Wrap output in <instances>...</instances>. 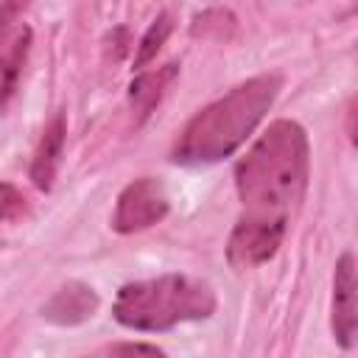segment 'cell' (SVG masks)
Instances as JSON below:
<instances>
[{
    "label": "cell",
    "mask_w": 358,
    "mask_h": 358,
    "mask_svg": "<svg viewBox=\"0 0 358 358\" xmlns=\"http://www.w3.org/2000/svg\"><path fill=\"white\" fill-rule=\"evenodd\" d=\"M168 213V196L162 182L143 176L126 185V190L117 196V207L112 215V227L117 232H140L157 221H162Z\"/></svg>",
    "instance_id": "obj_4"
},
{
    "label": "cell",
    "mask_w": 358,
    "mask_h": 358,
    "mask_svg": "<svg viewBox=\"0 0 358 358\" xmlns=\"http://www.w3.org/2000/svg\"><path fill=\"white\" fill-rule=\"evenodd\" d=\"M62 148H64V117L56 115L45 126L42 140H39L36 154H34V162H31V179L39 190H50V185L56 179L59 159H62Z\"/></svg>",
    "instance_id": "obj_9"
},
{
    "label": "cell",
    "mask_w": 358,
    "mask_h": 358,
    "mask_svg": "<svg viewBox=\"0 0 358 358\" xmlns=\"http://www.w3.org/2000/svg\"><path fill=\"white\" fill-rule=\"evenodd\" d=\"M280 92V76H255L235 87L215 103L204 106L182 131L173 159L176 162H215L229 157L263 120Z\"/></svg>",
    "instance_id": "obj_2"
},
{
    "label": "cell",
    "mask_w": 358,
    "mask_h": 358,
    "mask_svg": "<svg viewBox=\"0 0 358 358\" xmlns=\"http://www.w3.org/2000/svg\"><path fill=\"white\" fill-rule=\"evenodd\" d=\"M98 310V294L84 282H67L62 285L45 305L42 316L56 324H78L90 319Z\"/></svg>",
    "instance_id": "obj_8"
},
{
    "label": "cell",
    "mask_w": 358,
    "mask_h": 358,
    "mask_svg": "<svg viewBox=\"0 0 358 358\" xmlns=\"http://www.w3.org/2000/svg\"><path fill=\"white\" fill-rule=\"evenodd\" d=\"M333 333L341 347H352L355 341V260L352 255H341L333 280Z\"/></svg>",
    "instance_id": "obj_7"
},
{
    "label": "cell",
    "mask_w": 358,
    "mask_h": 358,
    "mask_svg": "<svg viewBox=\"0 0 358 358\" xmlns=\"http://www.w3.org/2000/svg\"><path fill=\"white\" fill-rule=\"evenodd\" d=\"M84 358H165V355L151 344H109Z\"/></svg>",
    "instance_id": "obj_12"
},
{
    "label": "cell",
    "mask_w": 358,
    "mask_h": 358,
    "mask_svg": "<svg viewBox=\"0 0 358 358\" xmlns=\"http://www.w3.org/2000/svg\"><path fill=\"white\" fill-rule=\"evenodd\" d=\"M168 34H171V17L168 14H159L151 22V28L145 31V36L140 39V48H137V56H134V67H145L157 56V50L165 45Z\"/></svg>",
    "instance_id": "obj_11"
},
{
    "label": "cell",
    "mask_w": 358,
    "mask_h": 358,
    "mask_svg": "<svg viewBox=\"0 0 358 358\" xmlns=\"http://www.w3.org/2000/svg\"><path fill=\"white\" fill-rule=\"evenodd\" d=\"M235 185L246 221L285 227L308 185V137L302 126L294 120L271 123L235 165Z\"/></svg>",
    "instance_id": "obj_1"
},
{
    "label": "cell",
    "mask_w": 358,
    "mask_h": 358,
    "mask_svg": "<svg viewBox=\"0 0 358 358\" xmlns=\"http://www.w3.org/2000/svg\"><path fill=\"white\" fill-rule=\"evenodd\" d=\"M31 48V28L20 20V6L0 8V103H6L20 81L25 56Z\"/></svg>",
    "instance_id": "obj_5"
},
{
    "label": "cell",
    "mask_w": 358,
    "mask_h": 358,
    "mask_svg": "<svg viewBox=\"0 0 358 358\" xmlns=\"http://www.w3.org/2000/svg\"><path fill=\"white\" fill-rule=\"evenodd\" d=\"M282 232H285V227H280V224H260V221L241 218L229 235V246H227L229 263L235 268H255V266L266 263L277 252Z\"/></svg>",
    "instance_id": "obj_6"
},
{
    "label": "cell",
    "mask_w": 358,
    "mask_h": 358,
    "mask_svg": "<svg viewBox=\"0 0 358 358\" xmlns=\"http://www.w3.org/2000/svg\"><path fill=\"white\" fill-rule=\"evenodd\" d=\"M22 210H25L22 193H20L14 185L0 182V221H11V218H17Z\"/></svg>",
    "instance_id": "obj_13"
},
{
    "label": "cell",
    "mask_w": 358,
    "mask_h": 358,
    "mask_svg": "<svg viewBox=\"0 0 358 358\" xmlns=\"http://www.w3.org/2000/svg\"><path fill=\"white\" fill-rule=\"evenodd\" d=\"M176 70H179V67L171 62V64L157 67V70H151V73H143V76H137V78L131 81V87H129V103H131V109L137 112L140 120L148 117V115L154 112V106L162 101V92H165V87L173 81Z\"/></svg>",
    "instance_id": "obj_10"
},
{
    "label": "cell",
    "mask_w": 358,
    "mask_h": 358,
    "mask_svg": "<svg viewBox=\"0 0 358 358\" xmlns=\"http://www.w3.org/2000/svg\"><path fill=\"white\" fill-rule=\"evenodd\" d=\"M215 310L210 282L187 274L129 282L117 291L115 319L131 330H168L179 322L207 319Z\"/></svg>",
    "instance_id": "obj_3"
}]
</instances>
